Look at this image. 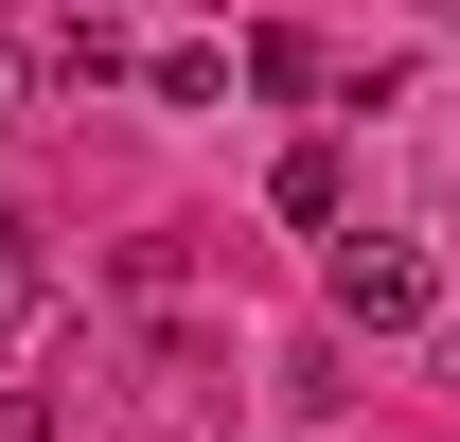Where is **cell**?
Listing matches in <instances>:
<instances>
[{"label": "cell", "instance_id": "obj_1", "mask_svg": "<svg viewBox=\"0 0 460 442\" xmlns=\"http://www.w3.org/2000/svg\"><path fill=\"white\" fill-rule=\"evenodd\" d=\"M319 301H337L354 336H425L443 319V266H425V230H337V248H319Z\"/></svg>", "mask_w": 460, "mask_h": 442}, {"label": "cell", "instance_id": "obj_2", "mask_svg": "<svg viewBox=\"0 0 460 442\" xmlns=\"http://www.w3.org/2000/svg\"><path fill=\"white\" fill-rule=\"evenodd\" d=\"M266 213H284V230H354V177H337V142H284Z\"/></svg>", "mask_w": 460, "mask_h": 442}, {"label": "cell", "instance_id": "obj_3", "mask_svg": "<svg viewBox=\"0 0 460 442\" xmlns=\"http://www.w3.org/2000/svg\"><path fill=\"white\" fill-rule=\"evenodd\" d=\"M54 319V266H36V248H18V230H0V354H18V336Z\"/></svg>", "mask_w": 460, "mask_h": 442}, {"label": "cell", "instance_id": "obj_4", "mask_svg": "<svg viewBox=\"0 0 460 442\" xmlns=\"http://www.w3.org/2000/svg\"><path fill=\"white\" fill-rule=\"evenodd\" d=\"M18 89H36V36H0V124H18Z\"/></svg>", "mask_w": 460, "mask_h": 442}, {"label": "cell", "instance_id": "obj_5", "mask_svg": "<svg viewBox=\"0 0 460 442\" xmlns=\"http://www.w3.org/2000/svg\"><path fill=\"white\" fill-rule=\"evenodd\" d=\"M425 336H443V389H460V301H443V319H425Z\"/></svg>", "mask_w": 460, "mask_h": 442}, {"label": "cell", "instance_id": "obj_6", "mask_svg": "<svg viewBox=\"0 0 460 442\" xmlns=\"http://www.w3.org/2000/svg\"><path fill=\"white\" fill-rule=\"evenodd\" d=\"M0 230H18V213H0Z\"/></svg>", "mask_w": 460, "mask_h": 442}]
</instances>
